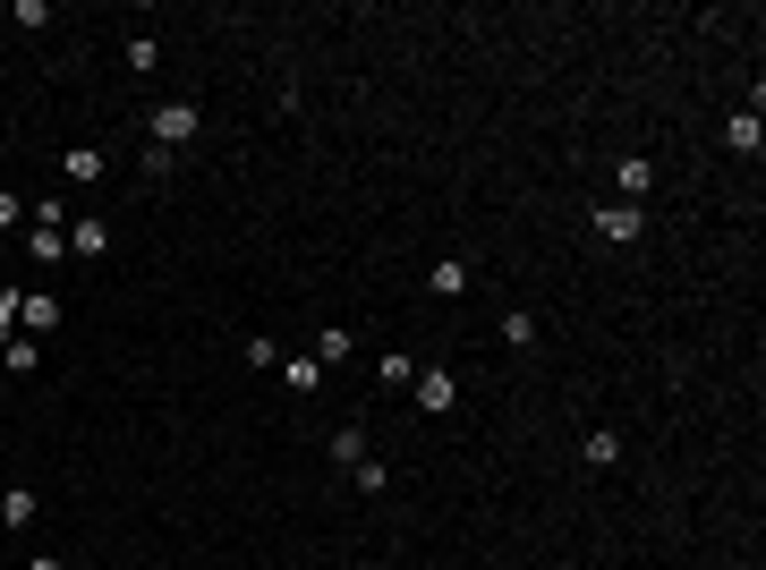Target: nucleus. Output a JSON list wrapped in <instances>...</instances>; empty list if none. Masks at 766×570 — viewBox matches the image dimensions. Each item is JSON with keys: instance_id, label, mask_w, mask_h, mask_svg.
<instances>
[{"instance_id": "nucleus-4", "label": "nucleus", "mask_w": 766, "mask_h": 570, "mask_svg": "<svg viewBox=\"0 0 766 570\" xmlns=\"http://www.w3.org/2000/svg\"><path fill=\"white\" fill-rule=\"evenodd\" d=\"M451 401H460V375H451V366H417V409L444 417Z\"/></svg>"}, {"instance_id": "nucleus-14", "label": "nucleus", "mask_w": 766, "mask_h": 570, "mask_svg": "<svg viewBox=\"0 0 766 570\" xmlns=\"http://www.w3.org/2000/svg\"><path fill=\"white\" fill-rule=\"evenodd\" d=\"M18 324H26L34 341H43V332H61V298H34V289H26V316H18Z\"/></svg>"}, {"instance_id": "nucleus-20", "label": "nucleus", "mask_w": 766, "mask_h": 570, "mask_svg": "<svg viewBox=\"0 0 766 570\" xmlns=\"http://www.w3.org/2000/svg\"><path fill=\"white\" fill-rule=\"evenodd\" d=\"M350 476H358V494H383V485H392V469H383L375 451H366V460H358V469H350Z\"/></svg>"}, {"instance_id": "nucleus-12", "label": "nucleus", "mask_w": 766, "mask_h": 570, "mask_svg": "<svg viewBox=\"0 0 766 570\" xmlns=\"http://www.w3.org/2000/svg\"><path fill=\"white\" fill-rule=\"evenodd\" d=\"M0 366H9V375H34V366H43V341H34V332L0 341Z\"/></svg>"}, {"instance_id": "nucleus-18", "label": "nucleus", "mask_w": 766, "mask_h": 570, "mask_svg": "<svg viewBox=\"0 0 766 570\" xmlns=\"http://www.w3.org/2000/svg\"><path fill=\"white\" fill-rule=\"evenodd\" d=\"M128 68H136V77H154V68H162V43H154V34H128Z\"/></svg>"}, {"instance_id": "nucleus-13", "label": "nucleus", "mask_w": 766, "mask_h": 570, "mask_svg": "<svg viewBox=\"0 0 766 570\" xmlns=\"http://www.w3.org/2000/svg\"><path fill=\"white\" fill-rule=\"evenodd\" d=\"M375 383H383V392H401V383H417L409 349H383V358H375Z\"/></svg>"}, {"instance_id": "nucleus-1", "label": "nucleus", "mask_w": 766, "mask_h": 570, "mask_svg": "<svg viewBox=\"0 0 766 570\" xmlns=\"http://www.w3.org/2000/svg\"><path fill=\"white\" fill-rule=\"evenodd\" d=\"M196 128H205V111H196V102H154V111H145V145L179 154V145L196 136Z\"/></svg>"}, {"instance_id": "nucleus-17", "label": "nucleus", "mask_w": 766, "mask_h": 570, "mask_svg": "<svg viewBox=\"0 0 766 570\" xmlns=\"http://www.w3.org/2000/svg\"><path fill=\"white\" fill-rule=\"evenodd\" d=\"M503 349H511V358H528V349H537V316H503Z\"/></svg>"}, {"instance_id": "nucleus-3", "label": "nucleus", "mask_w": 766, "mask_h": 570, "mask_svg": "<svg viewBox=\"0 0 766 570\" xmlns=\"http://www.w3.org/2000/svg\"><path fill=\"white\" fill-rule=\"evenodd\" d=\"M647 196H656V162L622 154V162H613V205H647Z\"/></svg>"}, {"instance_id": "nucleus-8", "label": "nucleus", "mask_w": 766, "mask_h": 570, "mask_svg": "<svg viewBox=\"0 0 766 570\" xmlns=\"http://www.w3.org/2000/svg\"><path fill=\"white\" fill-rule=\"evenodd\" d=\"M34 485H0V528H34Z\"/></svg>"}, {"instance_id": "nucleus-7", "label": "nucleus", "mask_w": 766, "mask_h": 570, "mask_svg": "<svg viewBox=\"0 0 766 570\" xmlns=\"http://www.w3.org/2000/svg\"><path fill=\"white\" fill-rule=\"evenodd\" d=\"M307 358H316V366H350V358H358L350 324H324V332H316V349H307Z\"/></svg>"}, {"instance_id": "nucleus-21", "label": "nucleus", "mask_w": 766, "mask_h": 570, "mask_svg": "<svg viewBox=\"0 0 766 570\" xmlns=\"http://www.w3.org/2000/svg\"><path fill=\"white\" fill-rule=\"evenodd\" d=\"M18 316H26V289H0V341H18Z\"/></svg>"}, {"instance_id": "nucleus-9", "label": "nucleus", "mask_w": 766, "mask_h": 570, "mask_svg": "<svg viewBox=\"0 0 766 570\" xmlns=\"http://www.w3.org/2000/svg\"><path fill=\"white\" fill-rule=\"evenodd\" d=\"M273 375H282L289 392H298V401H307V392H324V366H316V358H307V349H298V358H282Z\"/></svg>"}, {"instance_id": "nucleus-19", "label": "nucleus", "mask_w": 766, "mask_h": 570, "mask_svg": "<svg viewBox=\"0 0 766 570\" xmlns=\"http://www.w3.org/2000/svg\"><path fill=\"white\" fill-rule=\"evenodd\" d=\"M579 460H588V469H613V460H622V435H588V443H579Z\"/></svg>"}, {"instance_id": "nucleus-5", "label": "nucleus", "mask_w": 766, "mask_h": 570, "mask_svg": "<svg viewBox=\"0 0 766 570\" xmlns=\"http://www.w3.org/2000/svg\"><path fill=\"white\" fill-rule=\"evenodd\" d=\"M68 255H86V264H102V255H111V222H102V213H86V222H68Z\"/></svg>"}, {"instance_id": "nucleus-16", "label": "nucleus", "mask_w": 766, "mask_h": 570, "mask_svg": "<svg viewBox=\"0 0 766 570\" xmlns=\"http://www.w3.org/2000/svg\"><path fill=\"white\" fill-rule=\"evenodd\" d=\"M26 255H34V264H61V255H68V230H43V222H34V230H26Z\"/></svg>"}, {"instance_id": "nucleus-2", "label": "nucleus", "mask_w": 766, "mask_h": 570, "mask_svg": "<svg viewBox=\"0 0 766 570\" xmlns=\"http://www.w3.org/2000/svg\"><path fill=\"white\" fill-rule=\"evenodd\" d=\"M597 239H605V248H638V239H647V213H638V205H597Z\"/></svg>"}, {"instance_id": "nucleus-10", "label": "nucleus", "mask_w": 766, "mask_h": 570, "mask_svg": "<svg viewBox=\"0 0 766 570\" xmlns=\"http://www.w3.org/2000/svg\"><path fill=\"white\" fill-rule=\"evenodd\" d=\"M61 171H68V179H77V188H95V179H102V171H111V162H102L95 145H68V154H61Z\"/></svg>"}, {"instance_id": "nucleus-15", "label": "nucleus", "mask_w": 766, "mask_h": 570, "mask_svg": "<svg viewBox=\"0 0 766 570\" xmlns=\"http://www.w3.org/2000/svg\"><path fill=\"white\" fill-rule=\"evenodd\" d=\"M324 451H332V469H358V460H366V426H341Z\"/></svg>"}, {"instance_id": "nucleus-6", "label": "nucleus", "mask_w": 766, "mask_h": 570, "mask_svg": "<svg viewBox=\"0 0 766 570\" xmlns=\"http://www.w3.org/2000/svg\"><path fill=\"white\" fill-rule=\"evenodd\" d=\"M724 145H733V154H749V162H758V145H766V120H758V102H749V111H733V120H724Z\"/></svg>"}, {"instance_id": "nucleus-22", "label": "nucleus", "mask_w": 766, "mask_h": 570, "mask_svg": "<svg viewBox=\"0 0 766 570\" xmlns=\"http://www.w3.org/2000/svg\"><path fill=\"white\" fill-rule=\"evenodd\" d=\"M18 222H26V196H9V188H0V230H18Z\"/></svg>"}, {"instance_id": "nucleus-11", "label": "nucleus", "mask_w": 766, "mask_h": 570, "mask_svg": "<svg viewBox=\"0 0 766 570\" xmlns=\"http://www.w3.org/2000/svg\"><path fill=\"white\" fill-rule=\"evenodd\" d=\"M426 289H435V298H460V289H469V255H444V264L426 273Z\"/></svg>"}, {"instance_id": "nucleus-23", "label": "nucleus", "mask_w": 766, "mask_h": 570, "mask_svg": "<svg viewBox=\"0 0 766 570\" xmlns=\"http://www.w3.org/2000/svg\"><path fill=\"white\" fill-rule=\"evenodd\" d=\"M0 383H9V366H0Z\"/></svg>"}]
</instances>
